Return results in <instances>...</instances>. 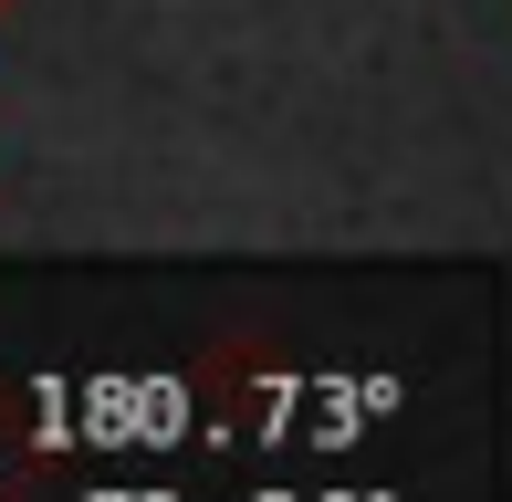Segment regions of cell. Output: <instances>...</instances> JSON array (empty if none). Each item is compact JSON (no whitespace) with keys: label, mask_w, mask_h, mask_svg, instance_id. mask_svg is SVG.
Returning <instances> with one entry per match:
<instances>
[{"label":"cell","mask_w":512,"mask_h":502,"mask_svg":"<svg viewBox=\"0 0 512 502\" xmlns=\"http://www.w3.org/2000/svg\"><path fill=\"white\" fill-rule=\"evenodd\" d=\"M0 21H11V0H0Z\"/></svg>","instance_id":"obj_1"}]
</instances>
